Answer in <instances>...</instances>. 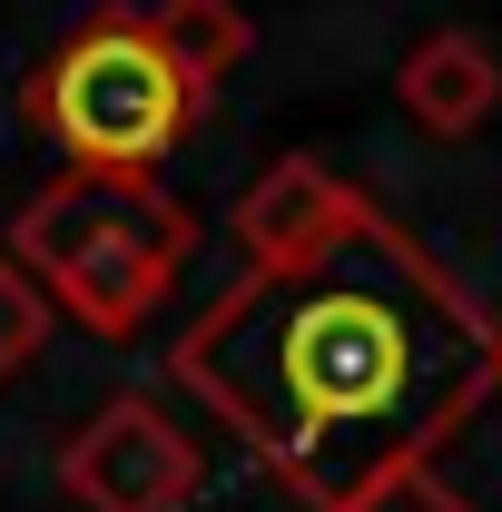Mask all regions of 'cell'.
Wrapping results in <instances>:
<instances>
[{"instance_id":"6da1fadb","label":"cell","mask_w":502,"mask_h":512,"mask_svg":"<svg viewBox=\"0 0 502 512\" xmlns=\"http://www.w3.org/2000/svg\"><path fill=\"white\" fill-rule=\"evenodd\" d=\"M168 365L306 512H345L502 394V325L394 217L355 207L227 286Z\"/></svg>"},{"instance_id":"7a4b0ae2","label":"cell","mask_w":502,"mask_h":512,"mask_svg":"<svg viewBox=\"0 0 502 512\" xmlns=\"http://www.w3.org/2000/svg\"><path fill=\"white\" fill-rule=\"evenodd\" d=\"M237 50V0H109L20 79V128H40L89 178H148L168 148H188Z\"/></svg>"},{"instance_id":"3957f363","label":"cell","mask_w":502,"mask_h":512,"mask_svg":"<svg viewBox=\"0 0 502 512\" xmlns=\"http://www.w3.org/2000/svg\"><path fill=\"white\" fill-rule=\"evenodd\" d=\"M188 247H197V217L178 197H158L148 178L69 168L50 197L20 207V256L69 296V316L89 335H138L148 306L178 286Z\"/></svg>"},{"instance_id":"277c9868","label":"cell","mask_w":502,"mask_h":512,"mask_svg":"<svg viewBox=\"0 0 502 512\" xmlns=\"http://www.w3.org/2000/svg\"><path fill=\"white\" fill-rule=\"evenodd\" d=\"M60 483L89 512H168L197 493V453L168 434V414L148 394H119L79 444L60 453Z\"/></svg>"},{"instance_id":"5b68a950","label":"cell","mask_w":502,"mask_h":512,"mask_svg":"<svg viewBox=\"0 0 502 512\" xmlns=\"http://www.w3.org/2000/svg\"><path fill=\"white\" fill-rule=\"evenodd\" d=\"M355 207H365V197H355V188H335L325 168H306V158H286V168H276V178H266V188L247 197V217H237V227H247L256 266H276V256L315 247L325 227H345Z\"/></svg>"},{"instance_id":"8992f818","label":"cell","mask_w":502,"mask_h":512,"mask_svg":"<svg viewBox=\"0 0 502 512\" xmlns=\"http://www.w3.org/2000/svg\"><path fill=\"white\" fill-rule=\"evenodd\" d=\"M345 512H473V503H453L434 483V463H414V473H394V483H375V493H355Z\"/></svg>"},{"instance_id":"52a82bcc","label":"cell","mask_w":502,"mask_h":512,"mask_svg":"<svg viewBox=\"0 0 502 512\" xmlns=\"http://www.w3.org/2000/svg\"><path fill=\"white\" fill-rule=\"evenodd\" d=\"M30 345H40V296H30V286H20V276L0 266V375H10V365H20Z\"/></svg>"}]
</instances>
